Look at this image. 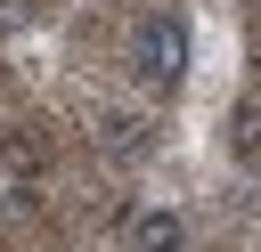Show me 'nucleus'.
Instances as JSON below:
<instances>
[{
    "instance_id": "obj_2",
    "label": "nucleus",
    "mask_w": 261,
    "mask_h": 252,
    "mask_svg": "<svg viewBox=\"0 0 261 252\" xmlns=\"http://www.w3.org/2000/svg\"><path fill=\"white\" fill-rule=\"evenodd\" d=\"M139 252H188V236H179V219H171V211H155V219H139Z\"/></svg>"
},
{
    "instance_id": "obj_1",
    "label": "nucleus",
    "mask_w": 261,
    "mask_h": 252,
    "mask_svg": "<svg viewBox=\"0 0 261 252\" xmlns=\"http://www.w3.org/2000/svg\"><path fill=\"white\" fill-rule=\"evenodd\" d=\"M130 65H139L147 89H171V81L188 73V24H179V16H147L139 41H130Z\"/></svg>"
}]
</instances>
